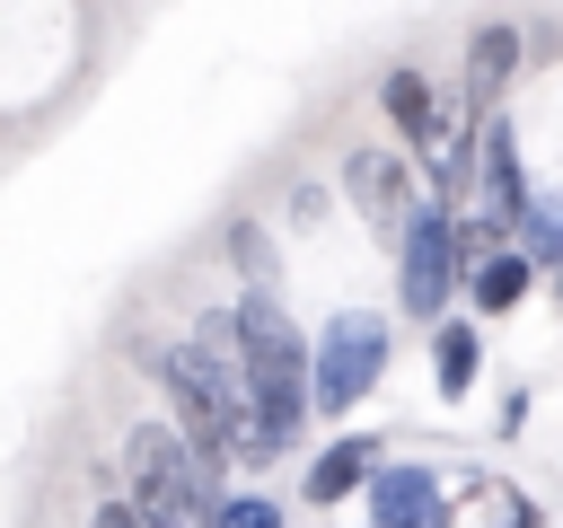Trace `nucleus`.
<instances>
[{"mask_svg":"<svg viewBox=\"0 0 563 528\" xmlns=\"http://www.w3.org/2000/svg\"><path fill=\"white\" fill-rule=\"evenodd\" d=\"M123 484H132V510L150 528H211V510H220V484L202 475V458L167 422H132L123 431Z\"/></svg>","mask_w":563,"mask_h":528,"instance_id":"obj_1","label":"nucleus"},{"mask_svg":"<svg viewBox=\"0 0 563 528\" xmlns=\"http://www.w3.org/2000/svg\"><path fill=\"white\" fill-rule=\"evenodd\" d=\"M457 282H466V246H457V211H440V202H422L413 211V229L396 238V308L413 317V326H449L440 308L457 299Z\"/></svg>","mask_w":563,"mask_h":528,"instance_id":"obj_2","label":"nucleus"},{"mask_svg":"<svg viewBox=\"0 0 563 528\" xmlns=\"http://www.w3.org/2000/svg\"><path fill=\"white\" fill-rule=\"evenodd\" d=\"M378 378H387V317L378 308H343L317 334V414H352Z\"/></svg>","mask_w":563,"mask_h":528,"instance_id":"obj_3","label":"nucleus"},{"mask_svg":"<svg viewBox=\"0 0 563 528\" xmlns=\"http://www.w3.org/2000/svg\"><path fill=\"white\" fill-rule=\"evenodd\" d=\"M343 194H352V211L369 220V229H413V211H422V185H413V167L396 158V150H352L343 158Z\"/></svg>","mask_w":563,"mask_h":528,"instance_id":"obj_4","label":"nucleus"},{"mask_svg":"<svg viewBox=\"0 0 563 528\" xmlns=\"http://www.w3.org/2000/svg\"><path fill=\"white\" fill-rule=\"evenodd\" d=\"M369 528H449V493L431 466H378L369 484Z\"/></svg>","mask_w":563,"mask_h":528,"instance_id":"obj_5","label":"nucleus"},{"mask_svg":"<svg viewBox=\"0 0 563 528\" xmlns=\"http://www.w3.org/2000/svg\"><path fill=\"white\" fill-rule=\"evenodd\" d=\"M475 176H484V211L519 229L537 194H528V167H519V141H510V123H501V114H493V123H484V141H475Z\"/></svg>","mask_w":563,"mask_h":528,"instance_id":"obj_6","label":"nucleus"},{"mask_svg":"<svg viewBox=\"0 0 563 528\" xmlns=\"http://www.w3.org/2000/svg\"><path fill=\"white\" fill-rule=\"evenodd\" d=\"M352 484H361V493L378 484V440H369V431H343V440H325V449L308 458V475H299V493H308V502H343Z\"/></svg>","mask_w":563,"mask_h":528,"instance_id":"obj_7","label":"nucleus"},{"mask_svg":"<svg viewBox=\"0 0 563 528\" xmlns=\"http://www.w3.org/2000/svg\"><path fill=\"white\" fill-rule=\"evenodd\" d=\"M378 106H387V123H396L413 150H440V88H431L422 70H387V79H378Z\"/></svg>","mask_w":563,"mask_h":528,"instance_id":"obj_8","label":"nucleus"},{"mask_svg":"<svg viewBox=\"0 0 563 528\" xmlns=\"http://www.w3.org/2000/svg\"><path fill=\"white\" fill-rule=\"evenodd\" d=\"M519 70V26L510 18H493V26H475L466 35V97L493 114V97H501V79Z\"/></svg>","mask_w":563,"mask_h":528,"instance_id":"obj_9","label":"nucleus"},{"mask_svg":"<svg viewBox=\"0 0 563 528\" xmlns=\"http://www.w3.org/2000/svg\"><path fill=\"white\" fill-rule=\"evenodd\" d=\"M528 282H537V264H528L519 246H501V255H484V264L466 273V290H475V308H484V317L519 308V299H528Z\"/></svg>","mask_w":563,"mask_h":528,"instance_id":"obj_10","label":"nucleus"},{"mask_svg":"<svg viewBox=\"0 0 563 528\" xmlns=\"http://www.w3.org/2000/svg\"><path fill=\"white\" fill-rule=\"evenodd\" d=\"M475 361H484V352H475V326H466V317H449V326L431 334V370H440V396H466V387H475Z\"/></svg>","mask_w":563,"mask_h":528,"instance_id":"obj_11","label":"nucleus"},{"mask_svg":"<svg viewBox=\"0 0 563 528\" xmlns=\"http://www.w3.org/2000/svg\"><path fill=\"white\" fill-rule=\"evenodd\" d=\"M519 255H528L537 273H563V202H528V220H519Z\"/></svg>","mask_w":563,"mask_h":528,"instance_id":"obj_12","label":"nucleus"},{"mask_svg":"<svg viewBox=\"0 0 563 528\" xmlns=\"http://www.w3.org/2000/svg\"><path fill=\"white\" fill-rule=\"evenodd\" d=\"M229 264L246 273V290H273V238H264V220H238L229 229Z\"/></svg>","mask_w":563,"mask_h":528,"instance_id":"obj_13","label":"nucleus"},{"mask_svg":"<svg viewBox=\"0 0 563 528\" xmlns=\"http://www.w3.org/2000/svg\"><path fill=\"white\" fill-rule=\"evenodd\" d=\"M211 528H290V519H282V502H264V493H220Z\"/></svg>","mask_w":563,"mask_h":528,"instance_id":"obj_14","label":"nucleus"},{"mask_svg":"<svg viewBox=\"0 0 563 528\" xmlns=\"http://www.w3.org/2000/svg\"><path fill=\"white\" fill-rule=\"evenodd\" d=\"M88 528H150V519H141V510H132V502H106V510H97V519H88Z\"/></svg>","mask_w":563,"mask_h":528,"instance_id":"obj_15","label":"nucleus"},{"mask_svg":"<svg viewBox=\"0 0 563 528\" xmlns=\"http://www.w3.org/2000/svg\"><path fill=\"white\" fill-rule=\"evenodd\" d=\"M501 528H537V510H528V502H510V519H501Z\"/></svg>","mask_w":563,"mask_h":528,"instance_id":"obj_16","label":"nucleus"}]
</instances>
